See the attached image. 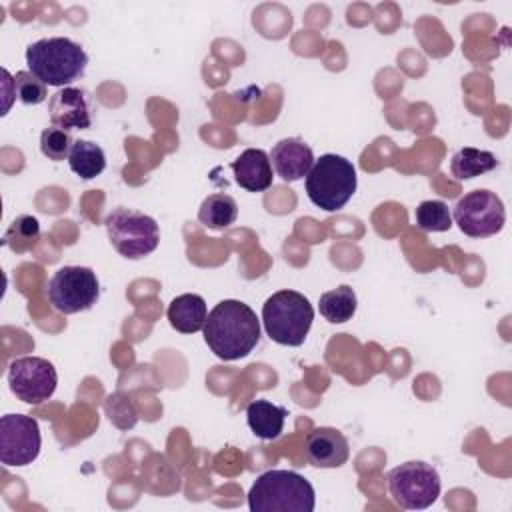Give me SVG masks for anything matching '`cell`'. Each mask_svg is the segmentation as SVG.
<instances>
[{
	"instance_id": "20",
	"label": "cell",
	"mask_w": 512,
	"mask_h": 512,
	"mask_svg": "<svg viewBox=\"0 0 512 512\" xmlns=\"http://www.w3.org/2000/svg\"><path fill=\"white\" fill-rule=\"evenodd\" d=\"M238 216V204L230 194L216 192L204 198V202L198 208V222L212 230H222L236 222Z\"/></svg>"
},
{
	"instance_id": "1",
	"label": "cell",
	"mask_w": 512,
	"mask_h": 512,
	"mask_svg": "<svg viewBox=\"0 0 512 512\" xmlns=\"http://www.w3.org/2000/svg\"><path fill=\"white\" fill-rule=\"evenodd\" d=\"M204 342L224 362L248 356L260 340L256 312L240 300H222L206 316Z\"/></svg>"
},
{
	"instance_id": "14",
	"label": "cell",
	"mask_w": 512,
	"mask_h": 512,
	"mask_svg": "<svg viewBox=\"0 0 512 512\" xmlns=\"http://www.w3.org/2000/svg\"><path fill=\"white\" fill-rule=\"evenodd\" d=\"M270 162L284 182H296L310 172L314 164V154L312 148L300 138H284L274 144L270 152Z\"/></svg>"
},
{
	"instance_id": "3",
	"label": "cell",
	"mask_w": 512,
	"mask_h": 512,
	"mask_svg": "<svg viewBox=\"0 0 512 512\" xmlns=\"http://www.w3.org/2000/svg\"><path fill=\"white\" fill-rule=\"evenodd\" d=\"M26 64L44 84L66 88L70 82L84 76L88 54L78 42L66 36H52L36 40L26 48Z\"/></svg>"
},
{
	"instance_id": "5",
	"label": "cell",
	"mask_w": 512,
	"mask_h": 512,
	"mask_svg": "<svg viewBox=\"0 0 512 512\" xmlns=\"http://www.w3.org/2000/svg\"><path fill=\"white\" fill-rule=\"evenodd\" d=\"M314 320L310 300L296 290H278L262 306L266 334L282 346L304 344Z\"/></svg>"
},
{
	"instance_id": "8",
	"label": "cell",
	"mask_w": 512,
	"mask_h": 512,
	"mask_svg": "<svg viewBox=\"0 0 512 512\" xmlns=\"http://www.w3.org/2000/svg\"><path fill=\"white\" fill-rule=\"evenodd\" d=\"M48 300L60 314H78L92 308L100 296V282L92 268L62 266L46 288Z\"/></svg>"
},
{
	"instance_id": "19",
	"label": "cell",
	"mask_w": 512,
	"mask_h": 512,
	"mask_svg": "<svg viewBox=\"0 0 512 512\" xmlns=\"http://www.w3.org/2000/svg\"><path fill=\"white\" fill-rule=\"evenodd\" d=\"M68 164L76 176H80L82 180H92L104 172L106 154L98 144L90 140H74Z\"/></svg>"
},
{
	"instance_id": "10",
	"label": "cell",
	"mask_w": 512,
	"mask_h": 512,
	"mask_svg": "<svg viewBox=\"0 0 512 512\" xmlns=\"http://www.w3.org/2000/svg\"><path fill=\"white\" fill-rule=\"evenodd\" d=\"M8 384L18 400L26 404H42L54 394L58 374L54 364L46 358L22 356L10 362Z\"/></svg>"
},
{
	"instance_id": "11",
	"label": "cell",
	"mask_w": 512,
	"mask_h": 512,
	"mask_svg": "<svg viewBox=\"0 0 512 512\" xmlns=\"http://www.w3.org/2000/svg\"><path fill=\"white\" fill-rule=\"evenodd\" d=\"M42 446L40 426L26 414H4L0 418V462L4 466L32 464Z\"/></svg>"
},
{
	"instance_id": "6",
	"label": "cell",
	"mask_w": 512,
	"mask_h": 512,
	"mask_svg": "<svg viewBox=\"0 0 512 512\" xmlns=\"http://www.w3.org/2000/svg\"><path fill=\"white\" fill-rule=\"evenodd\" d=\"M108 238L116 252L128 260H138L152 254L160 242L156 220L132 208H116L104 220Z\"/></svg>"
},
{
	"instance_id": "25",
	"label": "cell",
	"mask_w": 512,
	"mask_h": 512,
	"mask_svg": "<svg viewBox=\"0 0 512 512\" xmlns=\"http://www.w3.org/2000/svg\"><path fill=\"white\" fill-rule=\"evenodd\" d=\"M12 86H14V96L22 104H40L48 96L46 84L38 76H34L30 70L16 72V76L12 78Z\"/></svg>"
},
{
	"instance_id": "12",
	"label": "cell",
	"mask_w": 512,
	"mask_h": 512,
	"mask_svg": "<svg viewBox=\"0 0 512 512\" xmlns=\"http://www.w3.org/2000/svg\"><path fill=\"white\" fill-rule=\"evenodd\" d=\"M48 112L52 126L62 128L66 132L86 130L92 124L90 100L84 90L74 86H66L54 92L48 100Z\"/></svg>"
},
{
	"instance_id": "16",
	"label": "cell",
	"mask_w": 512,
	"mask_h": 512,
	"mask_svg": "<svg viewBox=\"0 0 512 512\" xmlns=\"http://www.w3.org/2000/svg\"><path fill=\"white\" fill-rule=\"evenodd\" d=\"M166 316L174 330H178L182 334H194L204 328L208 308H206V302L202 296L180 294L170 302Z\"/></svg>"
},
{
	"instance_id": "23",
	"label": "cell",
	"mask_w": 512,
	"mask_h": 512,
	"mask_svg": "<svg viewBox=\"0 0 512 512\" xmlns=\"http://www.w3.org/2000/svg\"><path fill=\"white\" fill-rule=\"evenodd\" d=\"M416 226L424 232H446L452 228V214L442 200H424L414 210Z\"/></svg>"
},
{
	"instance_id": "22",
	"label": "cell",
	"mask_w": 512,
	"mask_h": 512,
	"mask_svg": "<svg viewBox=\"0 0 512 512\" xmlns=\"http://www.w3.org/2000/svg\"><path fill=\"white\" fill-rule=\"evenodd\" d=\"M40 238V224L34 216L22 214L12 220L8 230L4 232V246H8L16 254H24L36 246Z\"/></svg>"
},
{
	"instance_id": "17",
	"label": "cell",
	"mask_w": 512,
	"mask_h": 512,
	"mask_svg": "<svg viewBox=\"0 0 512 512\" xmlns=\"http://www.w3.org/2000/svg\"><path fill=\"white\" fill-rule=\"evenodd\" d=\"M286 408L272 404L270 400H254L246 408V420L250 430L262 440H276L284 430Z\"/></svg>"
},
{
	"instance_id": "24",
	"label": "cell",
	"mask_w": 512,
	"mask_h": 512,
	"mask_svg": "<svg viewBox=\"0 0 512 512\" xmlns=\"http://www.w3.org/2000/svg\"><path fill=\"white\" fill-rule=\"evenodd\" d=\"M72 146H74V140H72L70 132H66L62 128L50 126V128H44L40 134V150L46 158H50L54 162L68 158Z\"/></svg>"
},
{
	"instance_id": "26",
	"label": "cell",
	"mask_w": 512,
	"mask_h": 512,
	"mask_svg": "<svg viewBox=\"0 0 512 512\" xmlns=\"http://www.w3.org/2000/svg\"><path fill=\"white\" fill-rule=\"evenodd\" d=\"M106 412L110 416V420L118 426V428H132L138 420L136 408L132 404V400L124 394H112L106 400Z\"/></svg>"
},
{
	"instance_id": "2",
	"label": "cell",
	"mask_w": 512,
	"mask_h": 512,
	"mask_svg": "<svg viewBox=\"0 0 512 512\" xmlns=\"http://www.w3.org/2000/svg\"><path fill=\"white\" fill-rule=\"evenodd\" d=\"M248 506L252 512H312L316 492L294 470H268L250 486Z\"/></svg>"
},
{
	"instance_id": "7",
	"label": "cell",
	"mask_w": 512,
	"mask_h": 512,
	"mask_svg": "<svg viewBox=\"0 0 512 512\" xmlns=\"http://www.w3.org/2000/svg\"><path fill=\"white\" fill-rule=\"evenodd\" d=\"M386 480L392 500L406 510H424L432 506L442 488L438 470L422 460H408L394 466Z\"/></svg>"
},
{
	"instance_id": "9",
	"label": "cell",
	"mask_w": 512,
	"mask_h": 512,
	"mask_svg": "<svg viewBox=\"0 0 512 512\" xmlns=\"http://www.w3.org/2000/svg\"><path fill=\"white\" fill-rule=\"evenodd\" d=\"M452 220L470 238L494 236L504 228L506 222L504 202L500 196H496V192L484 188L472 190L456 202Z\"/></svg>"
},
{
	"instance_id": "13",
	"label": "cell",
	"mask_w": 512,
	"mask_h": 512,
	"mask_svg": "<svg viewBox=\"0 0 512 512\" xmlns=\"http://www.w3.org/2000/svg\"><path fill=\"white\" fill-rule=\"evenodd\" d=\"M306 460L316 468H340L348 462L350 446L346 436L330 426H320L308 432L304 440Z\"/></svg>"
},
{
	"instance_id": "4",
	"label": "cell",
	"mask_w": 512,
	"mask_h": 512,
	"mask_svg": "<svg viewBox=\"0 0 512 512\" xmlns=\"http://www.w3.org/2000/svg\"><path fill=\"white\" fill-rule=\"evenodd\" d=\"M304 186L314 206L326 212H338L356 192V168L340 154H322L306 174Z\"/></svg>"
},
{
	"instance_id": "15",
	"label": "cell",
	"mask_w": 512,
	"mask_h": 512,
	"mask_svg": "<svg viewBox=\"0 0 512 512\" xmlns=\"http://www.w3.org/2000/svg\"><path fill=\"white\" fill-rule=\"evenodd\" d=\"M234 180L248 192H264L272 186V162L262 148H246L234 162Z\"/></svg>"
},
{
	"instance_id": "21",
	"label": "cell",
	"mask_w": 512,
	"mask_h": 512,
	"mask_svg": "<svg viewBox=\"0 0 512 512\" xmlns=\"http://www.w3.org/2000/svg\"><path fill=\"white\" fill-rule=\"evenodd\" d=\"M356 306H358V300H356V292L348 286V284H342L334 290H328L320 296L318 300V308H320V314L332 322V324H342V322H348L354 312H356Z\"/></svg>"
},
{
	"instance_id": "18",
	"label": "cell",
	"mask_w": 512,
	"mask_h": 512,
	"mask_svg": "<svg viewBox=\"0 0 512 512\" xmlns=\"http://www.w3.org/2000/svg\"><path fill=\"white\" fill-rule=\"evenodd\" d=\"M498 166V160L488 150H478L472 146H464L450 158V172L458 180H470L482 176Z\"/></svg>"
}]
</instances>
